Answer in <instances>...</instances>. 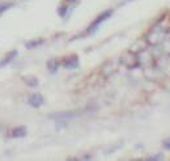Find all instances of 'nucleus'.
Returning <instances> with one entry per match:
<instances>
[{
    "label": "nucleus",
    "mask_w": 170,
    "mask_h": 161,
    "mask_svg": "<svg viewBox=\"0 0 170 161\" xmlns=\"http://www.w3.org/2000/svg\"><path fill=\"white\" fill-rule=\"evenodd\" d=\"M23 81H24L29 88H35L37 85H38V80H37V77H35V76H32V75L23 76Z\"/></svg>",
    "instance_id": "nucleus-7"
},
{
    "label": "nucleus",
    "mask_w": 170,
    "mask_h": 161,
    "mask_svg": "<svg viewBox=\"0 0 170 161\" xmlns=\"http://www.w3.org/2000/svg\"><path fill=\"white\" fill-rule=\"evenodd\" d=\"M63 65L67 70H73V68H76L77 65H79V58H77V55H73V56H71L70 59H67L64 63H63Z\"/></svg>",
    "instance_id": "nucleus-6"
},
{
    "label": "nucleus",
    "mask_w": 170,
    "mask_h": 161,
    "mask_svg": "<svg viewBox=\"0 0 170 161\" xmlns=\"http://www.w3.org/2000/svg\"><path fill=\"white\" fill-rule=\"evenodd\" d=\"M43 43V39L39 38V39H34V41H30V42H28L26 43V49H35L37 46H39Z\"/></svg>",
    "instance_id": "nucleus-9"
},
{
    "label": "nucleus",
    "mask_w": 170,
    "mask_h": 161,
    "mask_svg": "<svg viewBox=\"0 0 170 161\" xmlns=\"http://www.w3.org/2000/svg\"><path fill=\"white\" fill-rule=\"evenodd\" d=\"M59 68V62L56 59H51L47 62V70L51 72V74H54V72H56Z\"/></svg>",
    "instance_id": "nucleus-8"
},
{
    "label": "nucleus",
    "mask_w": 170,
    "mask_h": 161,
    "mask_svg": "<svg viewBox=\"0 0 170 161\" xmlns=\"http://www.w3.org/2000/svg\"><path fill=\"white\" fill-rule=\"evenodd\" d=\"M28 134V128L25 126H18V127H14L11 131V136L14 139H18V138H24Z\"/></svg>",
    "instance_id": "nucleus-5"
},
{
    "label": "nucleus",
    "mask_w": 170,
    "mask_h": 161,
    "mask_svg": "<svg viewBox=\"0 0 170 161\" xmlns=\"http://www.w3.org/2000/svg\"><path fill=\"white\" fill-rule=\"evenodd\" d=\"M65 11H67V7H62V8H59V14H60L62 17H64L65 16Z\"/></svg>",
    "instance_id": "nucleus-10"
},
{
    "label": "nucleus",
    "mask_w": 170,
    "mask_h": 161,
    "mask_svg": "<svg viewBox=\"0 0 170 161\" xmlns=\"http://www.w3.org/2000/svg\"><path fill=\"white\" fill-rule=\"evenodd\" d=\"M67 2H73V0H67Z\"/></svg>",
    "instance_id": "nucleus-13"
},
{
    "label": "nucleus",
    "mask_w": 170,
    "mask_h": 161,
    "mask_svg": "<svg viewBox=\"0 0 170 161\" xmlns=\"http://www.w3.org/2000/svg\"><path fill=\"white\" fill-rule=\"evenodd\" d=\"M164 147H165L166 149H170V138L166 139V140L164 142Z\"/></svg>",
    "instance_id": "nucleus-11"
},
{
    "label": "nucleus",
    "mask_w": 170,
    "mask_h": 161,
    "mask_svg": "<svg viewBox=\"0 0 170 161\" xmlns=\"http://www.w3.org/2000/svg\"><path fill=\"white\" fill-rule=\"evenodd\" d=\"M111 14H113V9H107V11H105V12H102V13L100 14V16H98V17L95 18V20L93 21V23L90 24V26L88 28V33L92 34L93 32H95V30L98 29V26L103 23V21H106L110 16H111Z\"/></svg>",
    "instance_id": "nucleus-1"
},
{
    "label": "nucleus",
    "mask_w": 170,
    "mask_h": 161,
    "mask_svg": "<svg viewBox=\"0 0 170 161\" xmlns=\"http://www.w3.org/2000/svg\"><path fill=\"white\" fill-rule=\"evenodd\" d=\"M73 117H76V113H73V112H63V113L50 114L49 118H51V119H56L58 122H62V121L71 119V118H73Z\"/></svg>",
    "instance_id": "nucleus-2"
},
{
    "label": "nucleus",
    "mask_w": 170,
    "mask_h": 161,
    "mask_svg": "<svg viewBox=\"0 0 170 161\" xmlns=\"http://www.w3.org/2000/svg\"><path fill=\"white\" fill-rule=\"evenodd\" d=\"M157 158H162V156H153V157H148V160H157Z\"/></svg>",
    "instance_id": "nucleus-12"
},
{
    "label": "nucleus",
    "mask_w": 170,
    "mask_h": 161,
    "mask_svg": "<svg viewBox=\"0 0 170 161\" xmlns=\"http://www.w3.org/2000/svg\"><path fill=\"white\" fill-rule=\"evenodd\" d=\"M18 55V53H17V50H12V51H9L8 54H7L2 60H0V67H5V65H8L11 62H13L14 60V58H16Z\"/></svg>",
    "instance_id": "nucleus-4"
},
{
    "label": "nucleus",
    "mask_w": 170,
    "mask_h": 161,
    "mask_svg": "<svg viewBox=\"0 0 170 161\" xmlns=\"http://www.w3.org/2000/svg\"><path fill=\"white\" fill-rule=\"evenodd\" d=\"M28 104L30 105L32 107H39V106H42V104H43L42 94H39V93H33V94H30V96H29V98H28Z\"/></svg>",
    "instance_id": "nucleus-3"
}]
</instances>
